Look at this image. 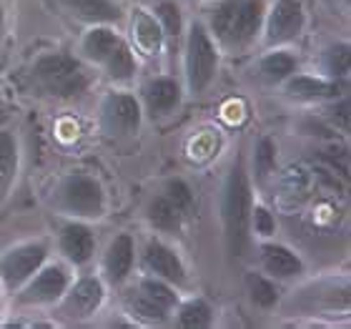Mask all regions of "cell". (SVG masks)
Wrapping results in <instances>:
<instances>
[{
	"label": "cell",
	"instance_id": "obj_1",
	"mask_svg": "<svg viewBox=\"0 0 351 329\" xmlns=\"http://www.w3.org/2000/svg\"><path fill=\"white\" fill-rule=\"evenodd\" d=\"M263 23V0H223L211 13V28L221 43L241 48L251 43Z\"/></svg>",
	"mask_w": 351,
	"mask_h": 329
},
{
	"label": "cell",
	"instance_id": "obj_2",
	"mask_svg": "<svg viewBox=\"0 0 351 329\" xmlns=\"http://www.w3.org/2000/svg\"><path fill=\"white\" fill-rule=\"evenodd\" d=\"M249 224H251V189L243 174V166L236 163L228 174L226 191H223V227H226L228 251L241 256L249 244Z\"/></svg>",
	"mask_w": 351,
	"mask_h": 329
},
{
	"label": "cell",
	"instance_id": "obj_3",
	"mask_svg": "<svg viewBox=\"0 0 351 329\" xmlns=\"http://www.w3.org/2000/svg\"><path fill=\"white\" fill-rule=\"evenodd\" d=\"M83 53L90 60L101 63L113 81H131L136 73L133 51L116 30L106 28V25H95L88 30L83 38Z\"/></svg>",
	"mask_w": 351,
	"mask_h": 329
},
{
	"label": "cell",
	"instance_id": "obj_4",
	"mask_svg": "<svg viewBox=\"0 0 351 329\" xmlns=\"http://www.w3.org/2000/svg\"><path fill=\"white\" fill-rule=\"evenodd\" d=\"M36 81L40 83L43 91L60 98L68 95H78L88 88V73L83 71V66L71 56L63 53H45L36 60L33 68Z\"/></svg>",
	"mask_w": 351,
	"mask_h": 329
},
{
	"label": "cell",
	"instance_id": "obj_5",
	"mask_svg": "<svg viewBox=\"0 0 351 329\" xmlns=\"http://www.w3.org/2000/svg\"><path fill=\"white\" fill-rule=\"evenodd\" d=\"M219 68V53L216 45L208 38L206 28L196 23L189 33V43H186V76H189V88L193 93H201L211 86L213 76Z\"/></svg>",
	"mask_w": 351,
	"mask_h": 329
},
{
	"label": "cell",
	"instance_id": "obj_6",
	"mask_svg": "<svg viewBox=\"0 0 351 329\" xmlns=\"http://www.w3.org/2000/svg\"><path fill=\"white\" fill-rule=\"evenodd\" d=\"M60 204L75 216H101L106 209L101 183L88 174H71L60 186Z\"/></svg>",
	"mask_w": 351,
	"mask_h": 329
},
{
	"label": "cell",
	"instance_id": "obj_7",
	"mask_svg": "<svg viewBox=\"0 0 351 329\" xmlns=\"http://www.w3.org/2000/svg\"><path fill=\"white\" fill-rule=\"evenodd\" d=\"M45 256H48V247L43 242L23 244V247L10 249L3 259H0V279L3 284L13 292L21 284H25L40 266H43Z\"/></svg>",
	"mask_w": 351,
	"mask_h": 329
},
{
	"label": "cell",
	"instance_id": "obj_8",
	"mask_svg": "<svg viewBox=\"0 0 351 329\" xmlns=\"http://www.w3.org/2000/svg\"><path fill=\"white\" fill-rule=\"evenodd\" d=\"M68 284H71L68 271L58 264H51V266L36 271V279L23 289L18 302L21 304H53L66 294Z\"/></svg>",
	"mask_w": 351,
	"mask_h": 329
},
{
	"label": "cell",
	"instance_id": "obj_9",
	"mask_svg": "<svg viewBox=\"0 0 351 329\" xmlns=\"http://www.w3.org/2000/svg\"><path fill=\"white\" fill-rule=\"evenodd\" d=\"M103 126L113 136H131L141 126V106L133 95L110 93L103 101Z\"/></svg>",
	"mask_w": 351,
	"mask_h": 329
},
{
	"label": "cell",
	"instance_id": "obj_10",
	"mask_svg": "<svg viewBox=\"0 0 351 329\" xmlns=\"http://www.w3.org/2000/svg\"><path fill=\"white\" fill-rule=\"evenodd\" d=\"M304 5L299 0H276V5L271 8L266 18V41L274 43H286L293 41L304 30Z\"/></svg>",
	"mask_w": 351,
	"mask_h": 329
},
{
	"label": "cell",
	"instance_id": "obj_11",
	"mask_svg": "<svg viewBox=\"0 0 351 329\" xmlns=\"http://www.w3.org/2000/svg\"><path fill=\"white\" fill-rule=\"evenodd\" d=\"M63 304H60V315L68 317V319H86L101 307L103 302V284L95 277L81 279L78 284L60 297Z\"/></svg>",
	"mask_w": 351,
	"mask_h": 329
},
{
	"label": "cell",
	"instance_id": "obj_12",
	"mask_svg": "<svg viewBox=\"0 0 351 329\" xmlns=\"http://www.w3.org/2000/svg\"><path fill=\"white\" fill-rule=\"evenodd\" d=\"M143 266H146L154 277L169 282V284H183L186 282V269H183L181 259L176 256L171 247H166L158 239H151L143 251Z\"/></svg>",
	"mask_w": 351,
	"mask_h": 329
},
{
	"label": "cell",
	"instance_id": "obj_13",
	"mask_svg": "<svg viewBox=\"0 0 351 329\" xmlns=\"http://www.w3.org/2000/svg\"><path fill=\"white\" fill-rule=\"evenodd\" d=\"M60 251L68 256V262L73 264H86L93 259L95 254V239L93 231L86 224H68L60 231Z\"/></svg>",
	"mask_w": 351,
	"mask_h": 329
},
{
	"label": "cell",
	"instance_id": "obj_14",
	"mask_svg": "<svg viewBox=\"0 0 351 329\" xmlns=\"http://www.w3.org/2000/svg\"><path fill=\"white\" fill-rule=\"evenodd\" d=\"M133 259H136V247H133L131 234H118L110 242L108 251H106V274L110 282H123L133 269Z\"/></svg>",
	"mask_w": 351,
	"mask_h": 329
},
{
	"label": "cell",
	"instance_id": "obj_15",
	"mask_svg": "<svg viewBox=\"0 0 351 329\" xmlns=\"http://www.w3.org/2000/svg\"><path fill=\"white\" fill-rule=\"evenodd\" d=\"M143 98H146V109L151 116H166L181 101V88L173 78H156L146 86Z\"/></svg>",
	"mask_w": 351,
	"mask_h": 329
},
{
	"label": "cell",
	"instance_id": "obj_16",
	"mask_svg": "<svg viewBox=\"0 0 351 329\" xmlns=\"http://www.w3.org/2000/svg\"><path fill=\"white\" fill-rule=\"evenodd\" d=\"M261 256H263V269L269 271L271 277L286 279L301 271V259L293 254L291 249L281 247V244H263Z\"/></svg>",
	"mask_w": 351,
	"mask_h": 329
},
{
	"label": "cell",
	"instance_id": "obj_17",
	"mask_svg": "<svg viewBox=\"0 0 351 329\" xmlns=\"http://www.w3.org/2000/svg\"><path fill=\"white\" fill-rule=\"evenodd\" d=\"M66 5L78 18L90 23H116L121 21V8L110 0H66Z\"/></svg>",
	"mask_w": 351,
	"mask_h": 329
},
{
	"label": "cell",
	"instance_id": "obj_18",
	"mask_svg": "<svg viewBox=\"0 0 351 329\" xmlns=\"http://www.w3.org/2000/svg\"><path fill=\"white\" fill-rule=\"evenodd\" d=\"M18 174V144L13 133L0 131V198H5Z\"/></svg>",
	"mask_w": 351,
	"mask_h": 329
},
{
	"label": "cell",
	"instance_id": "obj_19",
	"mask_svg": "<svg viewBox=\"0 0 351 329\" xmlns=\"http://www.w3.org/2000/svg\"><path fill=\"white\" fill-rule=\"evenodd\" d=\"M286 93L293 95V98H301V101H316V98L337 95L339 86L337 83L316 81V78H308V76H296V78L286 83Z\"/></svg>",
	"mask_w": 351,
	"mask_h": 329
},
{
	"label": "cell",
	"instance_id": "obj_20",
	"mask_svg": "<svg viewBox=\"0 0 351 329\" xmlns=\"http://www.w3.org/2000/svg\"><path fill=\"white\" fill-rule=\"evenodd\" d=\"M148 214V221L154 224L156 229H161V231H178L181 229V221H183V214L171 204L166 196H156L146 209Z\"/></svg>",
	"mask_w": 351,
	"mask_h": 329
},
{
	"label": "cell",
	"instance_id": "obj_21",
	"mask_svg": "<svg viewBox=\"0 0 351 329\" xmlns=\"http://www.w3.org/2000/svg\"><path fill=\"white\" fill-rule=\"evenodd\" d=\"M125 307L131 312L133 317H138V319H146V322H154V324H163L169 319V309H163L161 304H156L151 297L141 292H128L125 294Z\"/></svg>",
	"mask_w": 351,
	"mask_h": 329
},
{
	"label": "cell",
	"instance_id": "obj_22",
	"mask_svg": "<svg viewBox=\"0 0 351 329\" xmlns=\"http://www.w3.org/2000/svg\"><path fill=\"white\" fill-rule=\"evenodd\" d=\"M133 33H136V41H138L143 51L158 53V48H161V28H158L156 18L138 10L136 18H133Z\"/></svg>",
	"mask_w": 351,
	"mask_h": 329
},
{
	"label": "cell",
	"instance_id": "obj_23",
	"mask_svg": "<svg viewBox=\"0 0 351 329\" xmlns=\"http://www.w3.org/2000/svg\"><path fill=\"white\" fill-rule=\"evenodd\" d=\"M293 71H296V60H293V56H289V53L276 51L261 60V73H263V78L271 83H281V81H286V78H291Z\"/></svg>",
	"mask_w": 351,
	"mask_h": 329
},
{
	"label": "cell",
	"instance_id": "obj_24",
	"mask_svg": "<svg viewBox=\"0 0 351 329\" xmlns=\"http://www.w3.org/2000/svg\"><path fill=\"white\" fill-rule=\"evenodd\" d=\"M208 324H211V309H208V304L201 299L183 304L181 312H178V327L204 329V327H208Z\"/></svg>",
	"mask_w": 351,
	"mask_h": 329
},
{
	"label": "cell",
	"instance_id": "obj_25",
	"mask_svg": "<svg viewBox=\"0 0 351 329\" xmlns=\"http://www.w3.org/2000/svg\"><path fill=\"white\" fill-rule=\"evenodd\" d=\"M141 292L151 297L156 304H161L163 309H173L176 307V292L169 286V282H163V279H143V284H141Z\"/></svg>",
	"mask_w": 351,
	"mask_h": 329
},
{
	"label": "cell",
	"instance_id": "obj_26",
	"mask_svg": "<svg viewBox=\"0 0 351 329\" xmlns=\"http://www.w3.org/2000/svg\"><path fill=\"white\" fill-rule=\"evenodd\" d=\"M249 292L251 299L256 302L258 307H274L276 304V286L271 284L269 279H263L261 274H251L249 277Z\"/></svg>",
	"mask_w": 351,
	"mask_h": 329
},
{
	"label": "cell",
	"instance_id": "obj_27",
	"mask_svg": "<svg viewBox=\"0 0 351 329\" xmlns=\"http://www.w3.org/2000/svg\"><path fill=\"white\" fill-rule=\"evenodd\" d=\"M163 196L169 198L171 204H173L183 216H189V212L193 209V194H191V189L181 181V179L169 181V186H166V191H163Z\"/></svg>",
	"mask_w": 351,
	"mask_h": 329
},
{
	"label": "cell",
	"instance_id": "obj_28",
	"mask_svg": "<svg viewBox=\"0 0 351 329\" xmlns=\"http://www.w3.org/2000/svg\"><path fill=\"white\" fill-rule=\"evenodd\" d=\"M156 18L161 21L163 30H166L169 36H178V33H181V10H178L176 3L163 0L161 5L156 8Z\"/></svg>",
	"mask_w": 351,
	"mask_h": 329
},
{
	"label": "cell",
	"instance_id": "obj_29",
	"mask_svg": "<svg viewBox=\"0 0 351 329\" xmlns=\"http://www.w3.org/2000/svg\"><path fill=\"white\" fill-rule=\"evenodd\" d=\"M349 60H351V53L346 43L334 45V48L326 53V68H329L331 76H339V78L349 73Z\"/></svg>",
	"mask_w": 351,
	"mask_h": 329
},
{
	"label": "cell",
	"instance_id": "obj_30",
	"mask_svg": "<svg viewBox=\"0 0 351 329\" xmlns=\"http://www.w3.org/2000/svg\"><path fill=\"white\" fill-rule=\"evenodd\" d=\"M274 166H276V148H274V144H271L269 139H261L256 146V171L261 179H266V176L274 171Z\"/></svg>",
	"mask_w": 351,
	"mask_h": 329
},
{
	"label": "cell",
	"instance_id": "obj_31",
	"mask_svg": "<svg viewBox=\"0 0 351 329\" xmlns=\"http://www.w3.org/2000/svg\"><path fill=\"white\" fill-rule=\"evenodd\" d=\"M251 221H254L258 236H271L274 231H276V219H274V214H271L266 206L251 209Z\"/></svg>",
	"mask_w": 351,
	"mask_h": 329
},
{
	"label": "cell",
	"instance_id": "obj_32",
	"mask_svg": "<svg viewBox=\"0 0 351 329\" xmlns=\"http://www.w3.org/2000/svg\"><path fill=\"white\" fill-rule=\"evenodd\" d=\"M331 118L339 121L341 128H349V101H341L339 106H334L331 109Z\"/></svg>",
	"mask_w": 351,
	"mask_h": 329
},
{
	"label": "cell",
	"instance_id": "obj_33",
	"mask_svg": "<svg viewBox=\"0 0 351 329\" xmlns=\"http://www.w3.org/2000/svg\"><path fill=\"white\" fill-rule=\"evenodd\" d=\"M0 30H3V8H0Z\"/></svg>",
	"mask_w": 351,
	"mask_h": 329
}]
</instances>
